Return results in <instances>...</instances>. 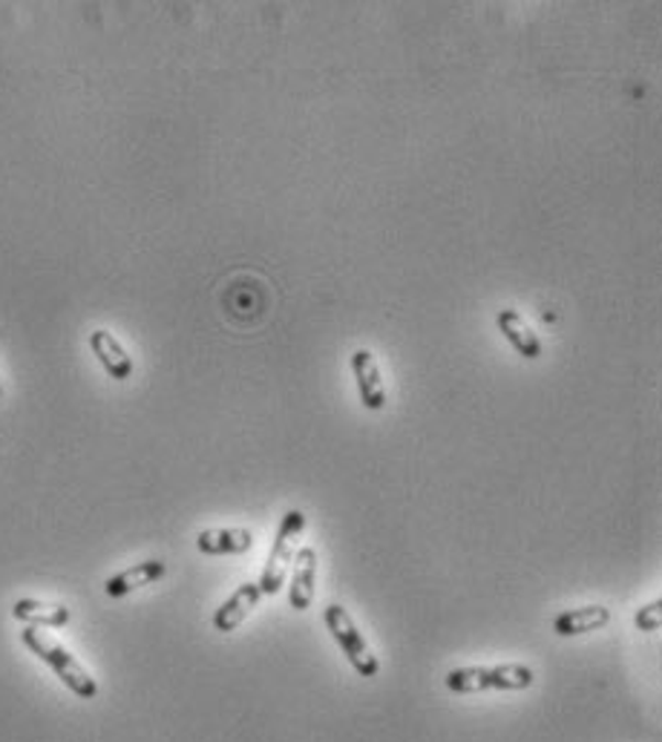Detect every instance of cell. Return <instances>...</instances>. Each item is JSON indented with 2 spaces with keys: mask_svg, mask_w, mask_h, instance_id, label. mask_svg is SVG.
Segmentation results:
<instances>
[{
  "mask_svg": "<svg viewBox=\"0 0 662 742\" xmlns=\"http://www.w3.org/2000/svg\"><path fill=\"white\" fill-rule=\"evenodd\" d=\"M21 639L23 645L30 647L41 662H46V665L53 667L55 676H58L60 683L67 685L78 699H96L98 683L87 674V667H84L67 647L60 645V642H55L53 636H46L44 630L38 628H23Z\"/></svg>",
  "mask_w": 662,
  "mask_h": 742,
  "instance_id": "cell-1",
  "label": "cell"
},
{
  "mask_svg": "<svg viewBox=\"0 0 662 742\" xmlns=\"http://www.w3.org/2000/svg\"><path fill=\"white\" fill-rule=\"evenodd\" d=\"M536 679L533 667L507 662L493 667H455L444 676L452 694H482V690H525Z\"/></svg>",
  "mask_w": 662,
  "mask_h": 742,
  "instance_id": "cell-2",
  "label": "cell"
},
{
  "mask_svg": "<svg viewBox=\"0 0 662 742\" xmlns=\"http://www.w3.org/2000/svg\"><path fill=\"white\" fill-rule=\"evenodd\" d=\"M302 527H306V516L300 510H288L279 521L277 539H274V547L268 553V562L263 567V576H260V593L263 596H277L286 585L288 571H291L294 555H297V539H300Z\"/></svg>",
  "mask_w": 662,
  "mask_h": 742,
  "instance_id": "cell-3",
  "label": "cell"
},
{
  "mask_svg": "<svg viewBox=\"0 0 662 742\" xmlns=\"http://www.w3.org/2000/svg\"><path fill=\"white\" fill-rule=\"evenodd\" d=\"M326 619V628H329L331 639L338 642L340 651L346 653V660L352 662V667L357 671L361 676H366V679H372V676H377V671H380V662H377V656L372 653L369 642L363 639L361 628L354 624L352 613H349L343 605H329L323 613Z\"/></svg>",
  "mask_w": 662,
  "mask_h": 742,
  "instance_id": "cell-4",
  "label": "cell"
},
{
  "mask_svg": "<svg viewBox=\"0 0 662 742\" xmlns=\"http://www.w3.org/2000/svg\"><path fill=\"white\" fill-rule=\"evenodd\" d=\"M352 372L357 380V391H361V403L369 412H380L386 406V386L380 377V366H377L375 354L369 348H357L352 354Z\"/></svg>",
  "mask_w": 662,
  "mask_h": 742,
  "instance_id": "cell-5",
  "label": "cell"
},
{
  "mask_svg": "<svg viewBox=\"0 0 662 742\" xmlns=\"http://www.w3.org/2000/svg\"><path fill=\"white\" fill-rule=\"evenodd\" d=\"M90 348L113 380H130V375H133V357L115 340V334H110L107 329L90 331Z\"/></svg>",
  "mask_w": 662,
  "mask_h": 742,
  "instance_id": "cell-6",
  "label": "cell"
},
{
  "mask_svg": "<svg viewBox=\"0 0 662 742\" xmlns=\"http://www.w3.org/2000/svg\"><path fill=\"white\" fill-rule=\"evenodd\" d=\"M315 578H317V553L315 547H300L294 555L291 587H288V601L294 610H309L315 601Z\"/></svg>",
  "mask_w": 662,
  "mask_h": 742,
  "instance_id": "cell-7",
  "label": "cell"
},
{
  "mask_svg": "<svg viewBox=\"0 0 662 742\" xmlns=\"http://www.w3.org/2000/svg\"><path fill=\"white\" fill-rule=\"evenodd\" d=\"M165 573H167V564L162 562V558H151V562H142V564H136V567H130V571H121V573H115V576L107 578L104 590L110 599H124V596L142 590V587L156 585L158 578L165 576Z\"/></svg>",
  "mask_w": 662,
  "mask_h": 742,
  "instance_id": "cell-8",
  "label": "cell"
},
{
  "mask_svg": "<svg viewBox=\"0 0 662 742\" xmlns=\"http://www.w3.org/2000/svg\"><path fill=\"white\" fill-rule=\"evenodd\" d=\"M260 599H263V593H260V585H256V582L240 585L234 590V596L213 613V628H217L219 633H234V630L245 622V616L256 608V601Z\"/></svg>",
  "mask_w": 662,
  "mask_h": 742,
  "instance_id": "cell-9",
  "label": "cell"
},
{
  "mask_svg": "<svg viewBox=\"0 0 662 742\" xmlns=\"http://www.w3.org/2000/svg\"><path fill=\"white\" fill-rule=\"evenodd\" d=\"M496 325L507 337V343H510L525 361H539V357H542V340L536 337V331L521 320L519 311H512V308L498 311Z\"/></svg>",
  "mask_w": 662,
  "mask_h": 742,
  "instance_id": "cell-10",
  "label": "cell"
},
{
  "mask_svg": "<svg viewBox=\"0 0 662 742\" xmlns=\"http://www.w3.org/2000/svg\"><path fill=\"white\" fill-rule=\"evenodd\" d=\"M610 624V608L605 605H587V608H573L556 616L553 630L556 636H585L594 630H603Z\"/></svg>",
  "mask_w": 662,
  "mask_h": 742,
  "instance_id": "cell-11",
  "label": "cell"
},
{
  "mask_svg": "<svg viewBox=\"0 0 662 742\" xmlns=\"http://www.w3.org/2000/svg\"><path fill=\"white\" fill-rule=\"evenodd\" d=\"M254 547L249 530H202L196 535V550L205 555H240Z\"/></svg>",
  "mask_w": 662,
  "mask_h": 742,
  "instance_id": "cell-12",
  "label": "cell"
},
{
  "mask_svg": "<svg viewBox=\"0 0 662 742\" xmlns=\"http://www.w3.org/2000/svg\"><path fill=\"white\" fill-rule=\"evenodd\" d=\"M12 616L26 628H64V624H69V608L46 605L38 599H18L12 605Z\"/></svg>",
  "mask_w": 662,
  "mask_h": 742,
  "instance_id": "cell-13",
  "label": "cell"
},
{
  "mask_svg": "<svg viewBox=\"0 0 662 742\" xmlns=\"http://www.w3.org/2000/svg\"><path fill=\"white\" fill-rule=\"evenodd\" d=\"M660 619H662V601H648L646 608L637 610V616H633V624L642 630V633H654V630H660Z\"/></svg>",
  "mask_w": 662,
  "mask_h": 742,
  "instance_id": "cell-14",
  "label": "cell"
},
{
  "mask_svg": "<svg viewBox=\"0 0 662 742\" xmlns=\"http://www.w3.org/2000/svg\"><path fill=\"white\" fill-rule=\"evenodd\" d=\"M0 395H3V383H0Z\"/></svg>",
  "mask_w": 662,
  "mask_h": 742,
  "instance_id": "cell-15",
  "label": "cell"
}]
</instances>
